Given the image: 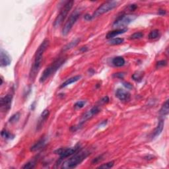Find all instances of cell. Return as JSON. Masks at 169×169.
Wrapping results in <instances>:
<instances>
[{
	"instance_id": "obj_1",
	"label": "cell",
	"mask_w": 169,
	"mask_h": 169,
	"mask_svg": "<svg viewBox=\"0 0 169 169\" xmlns=\"http://www.w3.org/2000/svg\"><path fill=\"white\" fill-rule=\"evenodd\" d=\"M49 45H50L49 40L48 39L44 40L43 42L40 44V45L38 46L37 51L35 52L34 56V62H33L31 69H30V75H29V78L31 81L35 79L36 76H37L38 71L40 70L43 55L46 50L48 49Z\"/></svg>"
},
{
	"instance_id": "obj_2",
	"label": "cell",
	"mask_w": 169,
	"mask_h": 169,
	"mask_svg": "<svg viewBox=\"0 0 169 169\" xmlns=\"http://www.w3.org/2000/svg\"><path fill=\"white\" fill-rule=\"evenodd\" d=\"M90 152L88 150H79L76 153L71 155L68 159L62 163V168H73L81 163L87 158Z\"/></svg>"
},
{
	"instance_id": "obj_3",
	"label": "cell",
	"mask_w": 169,
	"mask_h": 169,
	"mask_svg": "<svg viewBox=\"0 0 169 169\" xmlns=\"http://www.w3.org/2000/svg\"><path fill=\"white\" fill-rule=\"evenodd\" d=\"M65 62V58H58L56 60H55L50 65L48 66V68H46L45 70H44L42 76L40 77V83H42L45 82L50 77L52 76V75L56 73V72L59 70V68Z\"/></svg>"
},
{
	"instance_id": "obj_4",
	"label": "cell",
	"mask_w": 169,
	"mask_h": 169,
	"mask_svg": "<svg viewBox=\"0 0 169 169\" xmlns=\"http://www.w3.org/2000/svg\"><path fill=\"white\" fill-rule=\"evenodd\" d=\"M73 4V1H68L63 5V6L60 10L59 15L57 16V17L54 21V26L55 27H59L60 24L63 23V21H64L65 19L66 18V17L68 16V13L70 12V11L71 9Z\"/></svg>"
},
{
	"instance_id": "obj_5",
	"label": "cell",
	"mask_w": 169,
	"mask_h": 169,
	"mask_svg": "<svg viewBox=\"0 0 169 169\" xmlns=\"http://www.w3.org/2000/svg\"><path fill=\"white\" fill-rule=\"evenodd\" d=\"M118 4L119 2L116 1H110L104 2V4L100 5L95 12H94L93 15H92V17H98L101 16L102 15L104 14V13L110 12V11L114 9L115 7H117Z\"/></svg>"
},
{
	"instance_id": "obj_6",
	"label": "cell",
	"mask_w": 169,
	"mask_h": 169,
	"mask_svg": "<svg viewBox=\"0 0 169 169\" xmlns=\"http://www.w3.org/2000/svg\"><path fill=\"white\" fill-rule=\"evenodd\" d=\"M137 16L132 14H127L120 16L115 21L113 24V27L116 28V29H124V27L128 25L132 22L137 19Z\"/></svg>"
},
{
	"instance_id": "obj_7",
	"label": "cell",
	"mask_w": 169,
	"mask_h": 169,
	"mask_svg": "<svg viewBox=\"0 0 169 169\" xmlns=\"http://www.w3.org/2000/svg\"><path fill=\"white\" fill-rule=\"evenodd\" d=\"M80 17V13L78 11L76 10L73 12L70 16V17L68 18L67 21L65 22V23L63 26L62 29V35L63 36H66L69 34V32L71 31V30L73 28V27L77 21L78 20V19Z\"/></svg>"
},
{
	"instance_id": "obj_8",
	"label": "cell",
	"mask_w": 169,
	"mask_h": 169,
	"mask_svg": "<svg viewBox=\"0 0 169 169\" xmlns=\"http://www.w3.org/2000/svg\"><path fill=\"white\" fill-rule=\"evenodd\" d=\"M80 145H77L73 147H70V148H60L59 149H57L56 151H54V153L56 154H58L60 155V159L63 160L66 158L71 157V155H73L75 154L76 152L78 151L79 150Z\"/></svg>"
},
{
	"instance_id": "obj_9",
	"label": "cell",
	"mask_w": 169,
	"mask_h": 169,
	"mask_svg": "<svg viewBox=\"0 0 169 169\" xmlns=\"http://www.w3.org/2000/svg\"><path fill=\"white\" fill-rule=\"evenodd\" d=\"M13 101V95L12 94H7L4 97L1 98L0 104H1V110L2 112H8L12 107V103Z\"/></svg>"
},
{
	"instance_id": "obj_10",
	"label": "cell",
	"mask_w": 169,
	"mask_h": 169,
	"mask_svg": "<svg viewBox=\"0 0 169 169\" xmlns=\"http://www.w3.org/2000/svg\"><path fill=\"white\" fill-rule=\"evenodd\" d=\"M12 62V59L9 55L7 52H5L4 49H1L0 52V64L1 67H6L9 65Z\"/></svg>"
},
{
	"instance_id": "obj_11",
	"label": "cell",
	"mask_w": 169,
	"mask_h": 169,
	"mask_svg": "<svg viewBox=\"0 0 169 169\" xmlns=\"http://www.w3.org/2000/svg\"><path fill=\"white\" fill-rule=\"evenodd\" d=\"M99 112H100V109H99L98 106H94L91 110H88V111L83 115V116L81 123H80L79 124V126H81L87 120H88V119L92 118L93 116L97 114Z\"/></svg>"
},
{
	"instance_id": "obj_12",
	"label": "cell",
	"mask_w": 169,
	"mask_h": 169,
	"mask_svg": "<svg viewBox=\"0 0 169 169\" xmlns=\"http://www.w3.org/2000/svg\"><path fill=\"white\" fill-rule=\"evenodd\" d=\"M116 96L121 101H128L130 99V94L127 91L118 88L116 92Z\"/></svg>"
},
{
	"instance_id": "obj_13",
	"label": "cell",
	"mask_w": 169,
	"mask_h": 169,
	"mask_svg": "<svg viewBox=\"0 0 169 169\" xmlns=\"http://www.w3.org/2000/svg\"><path fill=\"white\" fill-rule=\"evenodd\" d=\"M49 115H50V112L48 109L44 110V111L41 113V114L40 116V118H39V120H38L37 126V129L38 130H39L40 128H42V127L43 126L44 124L46 122L47 119L48 118Z\"/></svg>"
},
{
	"instance_id": "obj_14",
	"label": "cell",
	"mask_w": 169,
	"mask_h": 169,
	"mask_svg": "<svg viewBox=\"0 0 169 169\" xmlns=\"http://www.w3.org/2000/svg\"><path fill=\"white\" fill-rule=\"evenodd\" d=\"M163 127H164V121L163 120H160L159 123H158V125L156 127V128L155 129L154 131L151 134V139L153 140L155 137H157L159 136V135L161 134L163 130Z\"/></svg>"
},
{
	"instance_id": "obj_15",
	"label": "cell",
	"mask_w": 169,
	"mask_h": 169,
	"mask_svg": "<svg viewBox=\"0 0 169 169\" xmlns=\"http://www.w3.org/2000/svg\"><path fill=\"white\" fill-rule=\"evenodd\" d=\"M127 29H116L112 31H110L107 33V35L106 36V38L107 39H112L114 37H116L117 35L123 34L125 32L127 31Z\"/></svg>"
},
{
	"instance_id": "obj_16",
	"label": "cell",
	"mask_w": 169,
	"mask_h": 169,
	"mask_svg": "<svg viewBox=\"0 0 169 169\" xmlns=\"http://www.w3.org/2000/svg\"><path fill=\"white\" fill-rule=\"evenodd\" d=\"M46 144V139L45 138H41L40 140H38L34 145H32L30 148L31 151H37L42 149Z\"/></svg>"
},
{
	"instance_id": "obj_17",
	"label": "cell",
	"mask_w": 169,
	"mask_h": 169,
	"mask_svg": "<svg viewBox=\"0 0 169 169\" xmlns=\"http://www.w3.org/2000/svg\"><path fill=\"white\" fill-rule=\"evenodd\" d=\"M81 78V76H76L72 77H71V78L67 79L66 81L63 82V83L60 85V88H64L65 87H67V86L70 85L72 83H76L77 81H78Z\"/></svg>"
},
{
	"instance_id": "obj_18",
	"label": "cell",
	"mask_w": 169,
	"mask_h": 169,
	"mask_svg": "<svg viewBox=\"0 0 169 169\" xmlns=\"http://www.w3.org/2000/svg\"><path fill=\"white\" fill-rule=\"evenodd\" d=\"M112 64L116 67H122L125 64V60L122 56L115 57L112 60Z\"/></svg>"
},
{
	"instance_id": "obj_19",
	"label": "cell",
	"mask_w": 169,
	"mask_h": 169,
	"mask_svg": "<svg viewBox=\"0 0 169 169\" xmlns=\"http://www.w3.org/2000/svg\"><path fill=\"white\" fill-rule=\"evenodd\" d=\"M169 112V104H168V100H167L165 102L164 104H163V106L160 109L159 113L160 115L162 116H167Z\"/></svg>"
},
{
	"instance_id": "obj_20",
	"label": "cell",
	"mask_w": 169,
	"mask_h": 169,
	"mask_svg": "<svg viewBox=\"0 0 169 169\" xmlns=\"http://www.w3.org/2000/svg\"><path fill=\"white\" fill-rule=\"evenodd\" d=\"M124 38H112L109 41V44L110 45H119L124 42Z\"/></svg>"
},
{
	"instance_id": "obj_21",
	"label": "cell",
	"mask_w": 169,
	"mask_h": 169,
	"mask_svg": "<svg viewBox=\"0 0 169 169\" xmlns=\"http://www.w3.org/2000/svg\"><path fill=\"white\" fill-rule=\"evenodd\" d=\"M1 136L5 140H11L14 137V135L11 134L9 132L7 131L6 129H3L1 131Z\"/></svg>"
},
{
	"instance_id": "obj_22",
	"label": "cell",
	"mask_w": 169,
	"mask_h": 169,
	"mask_svg": "<svg viewBox=\"0 0 169 169\" xmlns=\"http://www.w3.org/2000/svg\"><path fill=\"white\" fill-rule=\"evenodd\" d=\"M79 41H80L79 39H76L73 41H71V42L67 44V45L64 47V48H63V50H70L72 48H74L75 46H76L77 44H78V43L79 42Z\"/></svg>"
},
{
	"instance_id": "obj_23",
	"label": "cell",
	"mask_w": 169,
	"mask_h": 169,
	"mask_svg": "<svg viewBox=\"0 0 169 169\" xmlns=\"http://www.w3.org/2000/svg\"><path fill=\"white\" fill-rule=\"evenodd\" d=\"M144 74L142 71H137L133 74L132 78L135 81H140L143 77Z\"/></svg>"
},
{
	"instance_id": "obj_24",
	"label": "cell",
	"mask_w": 169,
	"mask_h": 169,
	"mask_svg": "<svg viewBox=\"0 0 169 169\" xmlns=\"http://www.w3.org/2000/svg\"><path fill=\"white\" fill-rule=\"evenodd\" d=\"M20 116H21V114L19 112H17L15 114H14L12 117L9 118V122L10 124H15L17 122L19 121V118H20Z\"/></svg>"
},
{
	"instance_id": "obj_25",
	"label": "cell",
	"mask_w": 169,
	"mask_h": 169,
	"mask_svg": "<svg viewBox=\"0 0 169 169\" xmlns=\"http://www.w3.org/2000/svg\"><path fill=\"white\" fill-rule=\"evenodd\" d=\"M159 37V30L157 29H155L152 30V31L149 33V35L148 36L149 39L150 40H154L156 39L158 37Z\"/></svg>"
},
{
	"instance_id": "obj_26",
	"label": "cell",
	"mask_w": 169,
	"mask_h": 169,
	"mask_svg": "<svg viewBox=\"0 0 169 169\" xmlns=\"http://www.w3.org/2000/svg\"><path fill=\"white\" fill-rule=\"evenodd\" d=\"M36 163H37V159H32L31 160H30L28 163H27L26 164H24V165L23 166V168H35V165H36Z\"/></svg>"
},
{
	"instance_id": "obj_27",
	"label": "cell",
	"mask_w": 169,
	"mask_h": 169,
	"mask_svg": "<svg viewBox=\"0 0 169 169\" xmlns=\"http://www.w3.org/2000/svg\"><path fill=\"white\" fill-rule=\"evenodd\" d=\"M87 103V101H79L78 102H77L76 104H74V109L75 110H79L83 108L85 105Z\"/></svg>"
},
{
	"instance_id": "obj_28",
	"label": "cell",
	"mask_w": 169,
	"mask_h": 169,
	"mask_svg": "<svg viewBox=\"0 0 169 169\" xmlns=\"http://www.w3.org/2000/svg\"><path fill=\"white\" fill-rule=\"evenodd\" d=\"M143 37V33L141 32H135L134 34L130 36L129 39L130 40H137Z\"/></svg>"
},
{
	"instance_id": "obj_29",
	"label": "cell",
	"mask_w": 169,
	"mask_h": 169,
	"mask_svg": "<svg viewBox=\"0 0 169 169\" xmlns=\"http://www.w3.org/2000/svg\"><path fill=\"white\" fill-rule=\"evenodd\" d=\"M114 165V161H110V162L105 163V164H103V165H102L101 166H99V167H98V168L109 169V168H110L113 167Z\"/></svg>"
},
{
	"instance_id": "obj_30",
	"label": "cell",
	"mask_w": 169,
	"mask_h": 169,
	"mask_svg": "<svg viewBox=\"0 0 169 169\" xmlns=\"http://www.w3.org/2000/svg\"><path fill=\"white\" fill-rule=\"evenodd\" d=\"M167 62H166L165 60H160V61H159V62L157 63L156 68H160L164 67V66L167 65Z\"/></svg>"
},
{
	"instance_id": "obj_31",
	"label": "cell",
	"mask_w": 169,
	"mask_h": 169,
	"mask_svg": "<svg viewBox=\"0 0 169 169\" xmlns=\"http://www.w3.org/2000/svg\"><path fill=\"white\" fill-rule=\"evenodd\" d=\"M102 159H103V157H102V155H100V156L96 157L93 159V160L92 161V163L93 164H96V163H98L100 161H101Z\"/></svg>"
},
{
	"instance_id": "obj_32",
	"label": "cell",
	"mask_w": 169,
	"mask_h": 169,
	"mask_svg": "<svg viewBox=\"0 0 169 169\" xmlns=\"http://www.w3.org/2000/svg\"><path fill=\"white\" fill-rule=\"evenodd\" d=\"M124 87H125L127 89H132L133 88V86L131 83H129L128 82H124L123 83Z\"/></svg>"
},
{
	"instance_id": "obj_33",
	"label": "cell",
	"mask_w": 169,
	"mask_h": 169,
	"mask_svg": "<svg viewBox=\"0 0 169 169\" xmlns=\"http://www.w3.org/2000/svg\"><path fill=\"white\" fill-rule=\"evenodd\" d=\"M114 77H117V78L119 79H123L124 77V73H115L114 74Z\"/></svg>"
},
{
	"instance_id": "obj_34",
	"label": "cell",
	"mask_w": 169,
	"mask_h": 169,
	"mask_svg": "<svg viewBox=\"0 0 169 169\" xmlns=\"http://www.w3.org/2000/svg\"><path fill=\"white\" fill-rule=\"evenodd\" d=\"M109 101V99L108 96H105V97H104L101 100V102H103V103H107Z\"/></svg>"
},
{
	"instance_id": "obj_35",
	"label": "cell",
	"mask_w": 169,
	"mask_h": 169,
	"mask_svg": "<svg viewBox=\"0 0 169 169\" xmlns=\"http://www.w3.org/2000/svg\"><path fill=\"white\" fill-rule=\"evenodd\" d=\"M85 19H86V20L89 21V20H91V19H93V17H92V16H91V15H88V14H87L85 16Z\"/></svg>"
},
{
	"instance_id": "obj_36",
	"label": "cell",
	"mask_w": 169,
	"mask_h": 169,
	"mask_svg": "<svg viewBox=\"0 0 169 169\" xmlns=\"http://www.w3.org/2000/svg\"><path fill=\"white\" fill-rule=\"evenodd\" d=\"M136 8H137V6L135 5H134V4L131 5V6H130V9H131L132 11L135 10V9H136Z\"/></svg>"
},
{
	"instance_id": "obj_37",
	"label": "cell",
	"mask_w": 169,
	"mask_h": 169,
	"mask_svg": "<svg viewBox=\"0 0 169 169\" xmlns=\"http://www.w3.org/2000/svg\"><path fill=\"white\" fill-rule=\"evenodd\" d=\"M165 13L166 12H165V10H160L159 12V13L160 15H164V14H165Z\"/></svg>"
}]
</instances>
